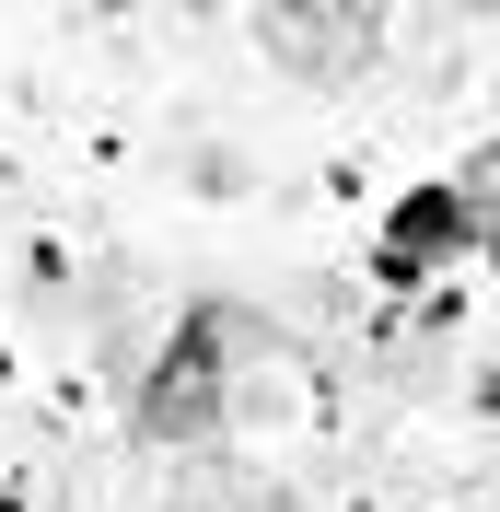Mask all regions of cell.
I'll return each mask as SVG.
<instances>
[{"label": "cell", "instance_id": "obj_1", "mask_svg": "<svg viewBox=\"0 0 500 512\" xmlns=\"http://www.w3.org/2000/svg\"><path fill=\"white\" fill-rule=\"evenodd\" d=\"M221 338H233V315H198L175 350H163L152 396H140V431L152 443H210V408H221Z\"/></svg>", "mask_w": 500, "mask_h": 512}, {"label": "cell", "instance_id": "obj_3", "mask_svg": "<svg viewBox=\"0 0 500 512\" xmlns=\"http://www.w3.org/2000/svg\"><path fill=\"white\" fill-rule=\"evenodd\" d=\"M442 233H466V210H454V187H419V198L396 210V268H407V256H431Z\"/></svg>", "mask_w": 500, "mask_h": 512}, {"label": "cell", "instance_id": "obj_2", "mask_svg": "<svg viewBox=\"0 0 500 512\" xmlns=\"http://www.w3.org/2000/svg\"><path fill=\"white\" fill-rule=\"evenodd\" d=\"M268 47L280 59H303V82H361L384 47V12H361V0H338V12H268Z\"/></svg>", "mask_w": 500, "mask_h": 512}]
</instances>
